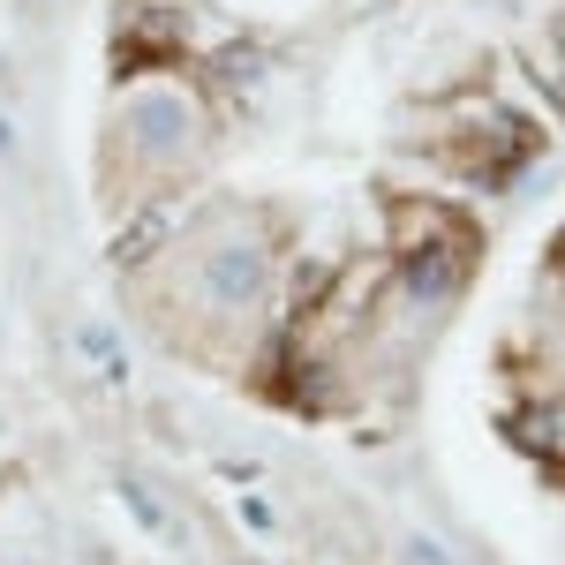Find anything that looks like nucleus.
<instances>
[{"label": "nucleus", "mask_w": 565, "mask_h": 565, "mask_svg": "<svg viewBox=\"0 0 565 565\" xmlns=\"http://www.w3.org/2000/svg\"><path fill=\"white\" fill-rule=\"evenodd\" d=\"M279 279H287L279 218L264 204L212 196L181 226L167 264L129 279V295L174 354H196L218 370H257L279 324Z\"/></svg>", "instance_id": "1"}, {"label": "nucleus", "mask_w": 565, "mask_h": 565, "mask_svg": "<svg viewBox=\"0 0 565 565\" xmlns=\"http://www.w3.org/2000/svg\"><path fill=\"white\" fill-rule=\"evenodd\" d=\"M212 151H218V106L204 90V76H181V68L129 76V84H114V106H106L98 189H106V204L121 218L136 204L181 196L212 167Z\"/></svg>", "instance_id": "2"}, {"label": "nucleus", "mask_w": 565, "mask_h": 565, "mask_svg": "<svg viewBox=\"0 0 565 565\" xmlns=\"http://www.w3.org/2000/svg\"><path fill=\"white\" fill-rule=\"evenodd\" d=\"M196 53V0H121L114 8V84L159 76Z\"/></svg>", "instance_id": "3"}, {"label": "nucleus", "mask_w": 565, "mask_h": 565, "mask_svg": "<svg viewBox=\"0 0 565 565\" xmlns=\"http://www.w3.org/2000/svg\"><path fill=\"white\" fill-rule=\"evenodd\" d=\"M452 242H476L468 212H452L430 189H392L385 196V257H430V249H452Z\"/></svg>", "instance_id": "4"}, {"label": "nucleus", "mask_w": 565, "mask_h": 565, "mask_svg": "<svg viewBox=\"0 0 565 565\" xmlns=\"http://www.w3.org/2000/svg\"><path fill=\"white\" fill-rule=\"evenodd\" d=\"M196 218V204L189 196H159V204H136V212H121V226H114V271L121 279H136V271H151V264H167V249L181 242V226Z\"/></svg>", "instance_id": "5"}, {"label": "nucleus", "mask_w": 565, "mask_h": 565, "mask_svg": "<svg viewBox=\"0 0 565 565\" xmlns=\"http://www.w3.org/2000/svg\"><path fill=\"white\" fill-rule=\"evenodd\" d=\"M505 437L521 445L543 476H565V385L558 392H521L505 407Z\"/></svg>", "instance_id": "6"}, {"label": "nucleus", "mask_w": 565, "mask_h": 565, "mask_svg": "<svg viewBox=\"0 0 565 565\" xmlns=\"http://www.w3.org/2000/svg\"><path fill=\"white\" fill-rule=\"evenodd\" d=\"M114 490H121V505L136 513V527H143V535H159V543H174V535H181V513H174V505H159V490H151L143 476H129V468H121V482H114Z\"/></svg>", "instance_id": "7"}, {"label": "nucleus", "mask_w": 565, "mask_h": 565, "mask_svg": "<svg viewBox=\"0 0 565 565\" xmlns=\"http://www.w3.org/2000/svg\"><path fill=\"white\" fill-rule=\"evenodd\" d=\"M76 348L98 362V377H106V385H129V354H121V332H114L106 317H84V324H76Z\"/></svg>", "instance_id": "8"}, {"label": "nucleus", "mask_w": 565, "mask_h": 565, "mask_svg": "<svg viewBox=\"0 0 565 565\" xmlns=\"http://www.w3.org/2000/svg\"><path fill=\"white\" fill-rule=\"evenodd\" d=\"M234 513H242V527H257V535H271V527H279L271 498H257V490H242V505H234Z\"/></svg>", "instance_id": "9"}, {"label": "nucleus", "mask_w": 565, "mask_h": 565, "mask_svg": "<svg viewBox=\"0 0 565 565\" xmlns=\"http://www.w3.org/2000/svg\"><path fill=\"white\" fill-rule=\"evenodd\" d=\"M399 558H407V565H452V558L430 543V535H407V551H399Z\"/></svg>", "instance_id": "10"}, {"label": "nucleus", "mask_w": 565, "mask_h": 565, "mask_svg": "<svg viewBox=\"0 0 565 565\" xmlns=\"http://www.w3.org/2000/svg\"><path fill=\"white\" fill-rule=\"evenodd\" d=\"M15 151H23V136H15V121L0 114V159H15Z\"/></svg>", "instance_id": "11"}, {"label": "nucleus", "mask_w": 565, "mask_h": 565, "mask_svg": "<svg viewBox=\"0 0 565 565\" xmlns=\"http://www.w3.org/2000/svg\"><path fill=\"white\" fill-rule=\"evenodd\" d=\"M558 482H565V476H558Z\"/></svg>", "instance_id": "12"}]
</instances>
